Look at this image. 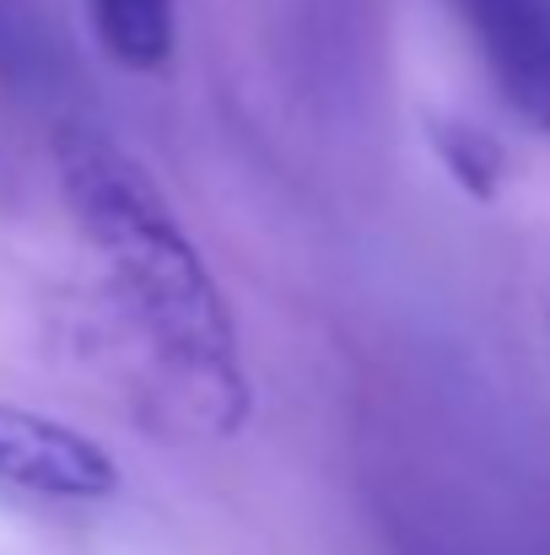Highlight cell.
I'll return each instance as SVG.
<instances>
[{"label": "cell", "instance_id": "3", "mask_svg": "<svg viewBox=\"0 0 550 555\" xmlns=\"http://www.w3.org/2000/svg\"><path fill=\"white\" fill-rule=\"evenodd\" d=\"M497 92L550 135V0H453Z\"/></svg>", "mask_w": 550, "mask_h": 555}, {"label": "cell", "instance_id": "4", "mask_svg": "<svg viewBox=\"0 0 550 555\" xmlns=\"http://www.w3.org/2000/svg\"><path fill=\"white\" fill-rule=\"evenodd\" d=\"M87 22L119 70H136V76L168 70L174 43H179L174 0H87Z\"/></svg>", "mask_w": 550, "mask_h": 555}, {"label": "cell", "instance_id": "1", "mask_svg": "<svg viewBox=\"0 0 550 555\" xmlns=\"http://www.w3.org/2000/svg\"><path fill=\"white\" fill-rule=\"evenodd\" d=\"M49 152L71 221L108 270L114 297L152 340L157 362L174 367L205 421L221 431L243 426L254 393L238 357L232 308L163 189L114 135L87 119H60Z\"/></svg>", "mask_w": 550, "mask_h": 555}, {"label": "cell", "instance_id": "2", "mask_svg": "<svg viewBox=\"0 0 550 555\" xmlns=\"http://www.w3.org/2000/svg\"><path fill=\"white\" fill-rule=\"evenodd\" d=\"M0 486L43 502H108L119 491V464L60 415L0 399Z\"/></svg>", "mask_w": 550, "mask_h": 555}, {"label": "cell", "instance_id": "5", "mask_svg": "<svg viewBox=\"0 0 550 555\" xmlns=\"http://www.w3.org/2000/svg\"><path fill=\"white\" fill-rule=\"evenodd\" d=\"M0 81L27 98H54L71 87V60L33 0H0Z\"/></svg>", "mask_w": 550, "mask_h": 555}, {"label": "cell", "instance_id": "6", "mask_svg": "<svg viewBox=\"0 0 550 555\" xmlns=\"http://www.w3.org/2000/svg\"><path fill=\"white\" fill-rule=\"evenodd\" d=\"M426 141L437 152V163L448 168V179L464 189L470 199L491 205L502 184H508V157L502 146L481 130V125H464V119H432L426 125Z\"/></svg>", "mask_w": 550, "mask_h": 555}]
</instances>
